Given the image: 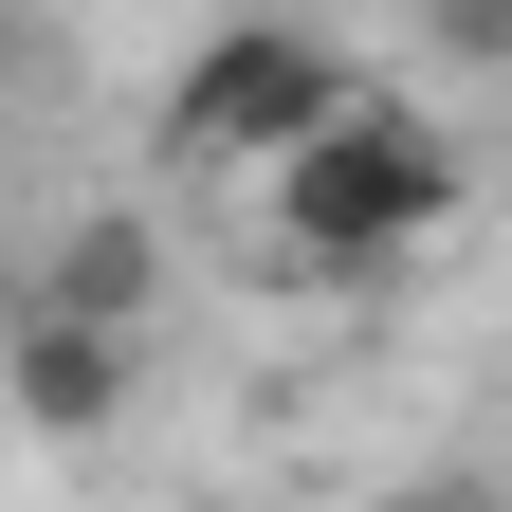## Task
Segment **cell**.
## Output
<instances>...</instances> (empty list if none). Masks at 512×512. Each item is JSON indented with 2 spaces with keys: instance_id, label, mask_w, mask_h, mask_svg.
Listing matches in <instances>:
<instances>
[{
  "instance_id": "obj_1",
  "label": "cell",
  "mask_w": 512,
  "mask_h": 512,
  "mask_svg": "<svg viewBox=\"0 0 512 512\" xmlns=\"http://www.w3.org/2000/svg\"><path fill=\"white\" fill-rule=\"evenodd\" d=\"M256 183H275V256L311 293H384L439 220H458V128L403 110V92H348L293 165H256Z\"/></svg>"
},
{
  "instance_id": "obj_2",
  "label": "cell",
  "mask_w": 512,
  "mask_h": 512,
  "mask_svg": "<svg viewBox=\"0 0 512 512\" xmlns=\"http://www.w3.org/2000/svg\"><path fill=\"white\" fill-rule=\"evenodd\" d=\"M348 92H366L348 37H311V19H220V37L165 74V147H183V165H293Z\"/></svg>"
},
{
  "instance_id": "obj_3",
  "label": "cell",
  "mask_w": 512,
  "mask_h": 512,
  "mask_svg": "<svg viewBox=\"0 0 512 512\" xmlns=\"http://www.w3.org/2000/svg\"><path fill=\"white\" fill-rule=\"evenodd\" d=\"M147 293H165V238L128 220V202H92V220H74V238L19 275V311H55V330H110V348L147 330Z\"/></svg>"
},
{
  "instance_id": "obj_4",
  "label": "cell",
  "mask_w": 512,
  "mask_h": 512,
  "mask_svg": "<svg viewBox=\"0 0 512 512\" xmlns=\"http://www.w3.org/2000/svg\"><path fill=\"white\" fill-rule=\"evenodd\" d=\"M0 403H19L37 439H110V421H128V348H110V330H55V311H19V330H0Z\"/></svg>"
},
{
  "instance_id": "obj_5",
  "label": "cell",
  "mask_w": 512,
  "mask_h": 512,
  "mask_svg": "<svg viewBox=\"0 0 512 512\" xmlns=\"http://www.w3.org/2000/svg\"><path fill=\"white\" fill-rule=\"evenodd\" d=\"M384 512H476V476H421V494H384Z\"/></svg>"
},
{
  "instance_id": "obj_6",
  "label": "cell",
  "mask_w": 512,
  "mask_h": 512,
  "mask_svg": "<svg viewBox=\"0 0 512 512\" xmlns=\"http://www.w3.org/2000/svg\"><path fill=\"white\" fill-rule=\"evenodd\" d=\"M0 330H19V256H0Z\"/></svg>"
}]
</instances>
